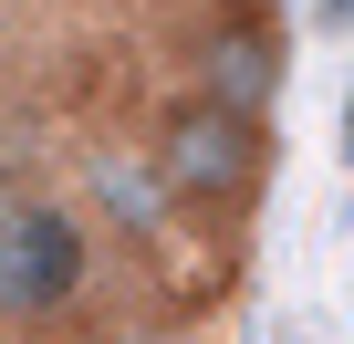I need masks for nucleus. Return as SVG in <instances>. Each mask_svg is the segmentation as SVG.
I'll return each mask as SVG.
<instances>
[{"mask_svg":"<svg viewBox=\"0 0 354 344\" xmlns=\"http://www.w3.org/2000/svg\"><path fill=\"white\" fill-rule=\"evenodd\" d=\"M84 219L63 199H0V323H42L84 292Z\"/></svg>","mask_w":354,"mask_h":344,"instance_id":"f257e3e1","label":"nucleus"},{"mask_svg":"<svg viewBox=\"0 0 354 344\" xmlns=\"http://www.w3.org/2000/svg\"><path fill=\"white\" fill-rule=\"evenodd\" d=\"M156 178H167V199H240L250 178H261V115H240V105H219V94H198V105H177V125L156 136Z\"/></svg>","mask_w":354,"mask_h":344,"instance_id":"f03ea898","label":"nucleus"},{"mask_svg":"<svg viewBox=\"0 0 354 344\" xmlns=\"http://www.w3.org/2000/svg\"><path fill=\"white\" fill-rule=\"evenodd\" d=\"M209 94L240 105V115H261V94H271V42H261V32H230V42L209 53Z\"/></svg>","mask_w":354,"mask_h":344,"instance_id":"7ed1b4c3","label":"nucleus"},{"mask_svg":"<svg viewBox=\"0 0 354 344\" xmlns=\"http://www.w3.org/2000/svg\"><path fill=\"white\" fill-rule=\"evenodd\" d=\"M104 199H115V219H156V199H167V178H156V156H146V167L104 156Z\"/></svg>","mask_w":354,"mask_h":344,"instance_id":"20e7f679","label":"nucleus"}]
</instances>
